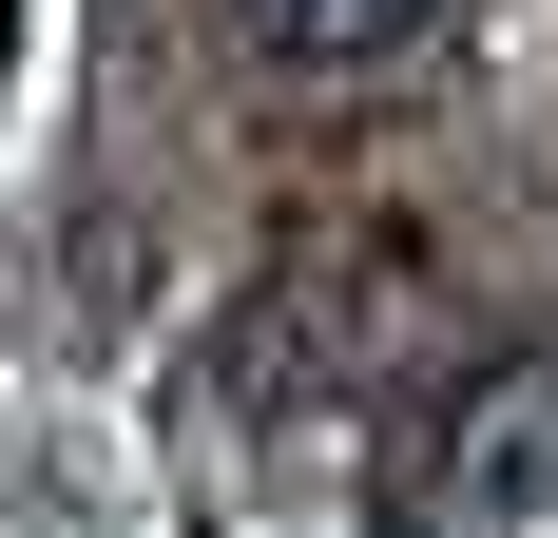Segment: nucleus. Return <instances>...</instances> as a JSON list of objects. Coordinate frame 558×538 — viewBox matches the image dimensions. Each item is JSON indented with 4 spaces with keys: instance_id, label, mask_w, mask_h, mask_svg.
<instances>
[{
    "instance_id": "obj_3",
    "label": "nucleus",
    "mask_w": 558,
    "mask_h": 538,
    "mask_svg": "<svg viewBox=\"0 0 558 538\" xmlns=\"http://www.w3.org/2000/svg\"><path fill=\"white\" fill-rule=\"evenodd\" d=\"M270 20V58H386V39H424L444 0H251Z\"/></svg>"
},
{
    "instance_id": "obj_2",
    "label": "nucleus",
    "mask_w": 558,
    "mask_h": 538,
    "mask_svg": "<svg viewBox=\"0 0 558 538\" xmlns=\"http://www.w3.org/2000/svg\"><path fill=\"white\" fill-rule=\"evenodd\" d=\"M424 308H444V269H424V231H347L328 269L289 250V289H270L251 327H270V366H308V384H366V366H386V346H404Z\"/></svg>"
},
{
    "instance_id": "obj_1",
    "label": "nucleus",
    "mask_w": 558,
    "mask_h": 538,
    "mask_svg": "<svg viewBox=\"0 0 558 538\" xmlns=\"http://www.w3.org/2000/svg\"><path fill=\"white\" fill-rule=\"evenodd\" d=\"M558 519V346H501L424 424V481H404V538H539Z\"/></svg>"
}]
</instances>
